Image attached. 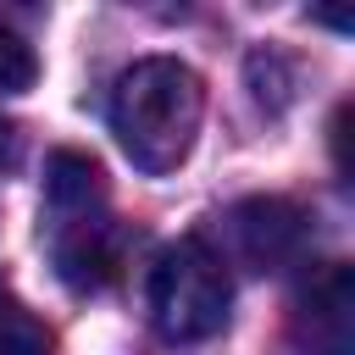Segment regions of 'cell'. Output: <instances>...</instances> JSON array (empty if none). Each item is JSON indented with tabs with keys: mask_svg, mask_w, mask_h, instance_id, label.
Returning a JSON list of instances; mask_svg holds the SVG:
<instances>
[{
	"mask_svg": "<svg viewBox=\"0 0 355 355\" xmlns=\"http://www.w3.org/2000/svg\"><path fill=\"white\" fill-rule=\"evenodd\" d=\"M6 155H11V122L0 116V161H6Z\"/></svg>",
	"mask_w": 355,
	"mask_h": 355,
	"instance_id": "ba28073f",
	"label": "cell"
},
{
	"mask_svg": "<svg viewBox=\"0 0 355 355\" xmlns=\"http://www.w3.org/2000/svg\"><path fill=\"white\" fill-rule=\"evenodd\" d=\"M44 244L55 277L78 294L105 288L122 272V227L111 216L105 178L78 150H55L44 166Z\"/></svg>",
	"mask_w": 355,
	"mask_h": 355,
	"instance_id": "7a4b0ae2",
	"label": "cell"
},
{
	"mask_svg": "<svg viewBox=\"0 0 355 355\" xmlns=\"http://www.w3.org/2000/svg\"><path fill=\"white\" fill-rule=\"evenodd\" d=\"M105 116H111L122 155L139 172L161 178V172L183 166V155L194 150V133L205 116V83L194 67H183L172 55H144L111 83Z\"/></svg>",
	"mask_w": 355,
	"mask_h": 355,
	"instance_id": "6da1fadb",
	"label": "cell"
},
{
	"mask_svg": "<svg viewBox=\"0 0 355 355\" xmlns=\"http://www.w3.org/2000/svg\"><path fill=\"white\" fill-rule=\"evenodd\" d=\"M33 78H39L33 44L0 17V94H22V89H33Z\"/></svg>",
	"mask_w": 355,
	"mask_h": 355,
	"instance_id": "52a82bcc",
	"label": "cell"
},
{
	"mask_svg": "<svg viewBox=\"0 0 355 355\" xmlns=\"http://www.w3.org/2000/svg\"><path fill=\"white\" fill-rule=\"evenodd\" d=\"M144 300H150V322L166 344L216 338L227 327V305H233L227 261L205 239H178L155 255Z\"/></svg>",
	"mask_w": 355,
	"mask_h": 355,
	"instance_id": "3957f363",
	"label": "cell"
},
{
	"mask_svg": "<svg viewBox=\"0 0 355 355\" xmlns=\"http://www.w3.org/2000/svg\"><path fill=\"white\" fill-rule=\"evenodd\" d=\"M227 239H233V255L250 266V272H283L305 255V239H311V222L294 200L283 194H255V200H239L227 211Z\"/></svg>",
	"mask_w": 355,
	"mask_h": 355,
	"instance_id": "277c9868",
	"label": "cell"
},
{
	"mask_svg": "<svg viewBox=\"0 0 355 355\" xmlns=\"http://www.w3.org/2000/svg\"><path fill=\"white\" fill-rule=\"evenodd\" d=\"M294 338L305 355H349L355 349V272L344 261H327L300 283Z\"/></svg>",
	"mask_w": 355,
	"mask_h": 355,
	"instance_id": "5b68a950",
	"label": "cell"
},
{
	"mask_svg": "<svg viewBox=\"0 0 355 355\" xmlns=\"http://www.w3.org/2000/svg\"><path fill=\"white\" fill-rule=\"evenodd\" d=\"M0 355H50V327L6 294H0Z\"/></svg>",
	"mask_w": 355,
	"mask_h": 355,
	"instance_id": "8992f818",
	"label": "cell"
}]
</instances>
